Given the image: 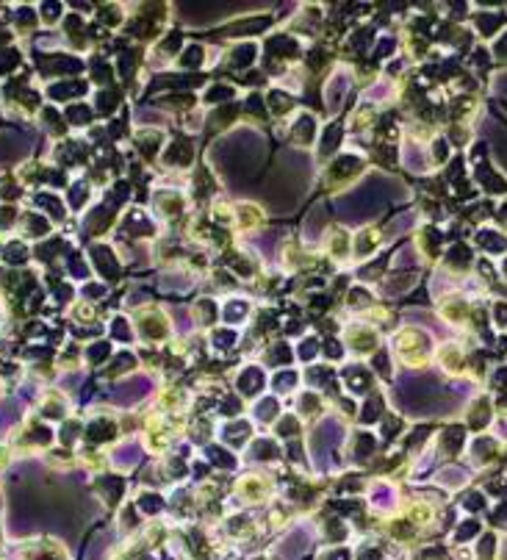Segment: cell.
<instances>
[{
    "instance_id": "ac0fdd59",
    "label": "cell",
    "mask_w": 507,
    "mask_h": 560,
    "mask_svg": "<svg viewBox=\"0 0 507 560\" xmlns=\"http://www.w3.org/2000/svg\"><path fill=\"white\" fill-rule=\"evenodd\" d=\"M25 258H28V250H25L23 244H9V247H6V261L9 264H23Z\"/></svg>"
},
{
    "instance_id": "d4e9b609",
    "label": "cell",
    "mask_w": 507,
    "mask_h": 560,
    "mask_svg": "<svg viewBox=\"0 0 507 560\" xmlns=\"http://www.w3.org/2000/svg\"><path fill=\"white\" fill-rule=\"evenodd\" d=\"M380 408H382V399L380 397H372L369 399V405H366V411H363V422H372L377 413H380Z\"/></svg>"
},
{
    "instance_id": "ba28073f",
    "label": "cell",
    "mask_w": 507,
    "mask_h": 560,
    "mask_svg": "<svg viewBox=\"0 0 507 560\" xmlns=\"http://www.w3.org/2000/svg\"><path fill=\"white\" fill-rule=\"evenodd\" d=\"M313 128H316V122H313V117H302L294 125V139L299 142H311L313 139Z\"/></svg>"
},
{
    "instance_id": "8992f818",
    "label": "cell",
    "mask_w": 507,
    "mask_h": 560,
    "mask_svg": "<svg viewBox=\"0 0 507 560\" xmlns=\"http://www.w3.org/2000/svg\"><path fill=\"white\" fill-rule=\"evenodd\" d=\"M269 53H275V56H297V42H291L289 36H275L269 39Z\"/></svg>"
},
{
    "instance_id": "b9f144b4",
    "label": "cell",
    "mask_w": 507,
    "mask_h": 560,
    "mask_svg": "<svg viewBox=\"0 0 507 560\" xmlns=\"http://www.w3.org/2000/svg\"><path fill=\"white\" fill-rule=\"evenodd\" d=\"M11 219H14V208H11V206H3V208H0V228H3V225H9Z\"/></svg>"
},
{
    "instance_id": "6da1fadb",
    "label": "cell",
    "mask_w": 507,
    "mask_h": 560,
    "mask_svg": "<svg viewBox=\"0 0 507 560\" xmlns=\"http://www.w3.org/2000/svg\"><path fill=\"white\" fill-rule=\"evenodd\" d=\"M47 72H80V61L78 58H67V56H53V58H39Z\"/></svg>"
},
{
    "instance_id": "d590c367",
    "label": "cell",
    "mask_w": 507,
    "mask_h": 560,
    "mask_svg": "<svg viewBox=\"0 0 507 560\" xmlns=\"http://www.w3.org/2000/svg\"><path fill=\"white\" fill-rule=\"evenodd\" d=\"M449 261H455V264H465V261H469V250H465V247H455V250L449 252Z\"/></svg>"
},
{
    "instance_id": "8fae6325",
    "label": "cell",
    "mask_w": 507,
    "mask_h": 560,
    "mask_svg": "<svg viewBox=\"0 0 507 560\" xmlns=\"http://www.w3.org/2000/svg\"><path fill=\"white\" fill-rule=\"evenodd\" d=\"M341 142V128L338 125H327V131H325V142H321V153H333L335 150V145Z\"/></svg>"
},
{
    "instance_id": "4dcf8cb0",
    "label": "cell",
    "mask_w": 507,
    "mask_h": 560,
    "mask_svg": "<svg viewBox=\"0 0 507 560\" xmlns=\"http://www.w3.org/2000/svg\"><path fill=\"white\" fill-rule=\"evenodd\" d=\"M230 94H233L230 86H214L205 97H208V100H230Z\"/></svg>"
},
{
    "instance_id": "f6af8a7d",
    "label": "cell",
    "mask_w": 507,
    "mask_h": 560,
    "mask_svg": "<svg viewBox=\"0 0 507 560\" xmlns=\"http://www.w3.org/2000/svg\"><path fill=\"white\" fill-rule=\"evenodd\" d=\"M247 108H252V111H255L258 117H263V103H261V97H255V94L250 97V103H247Z\"/></svg>"
},
{
    "instance_id": "ffe728a7",
    "label": "cell",
    "mask_w": 507,
    "mask_h": 560,
    "mask_svg": "<svg viewBox=\"0 0 507 560\" xmlns=\"http://www.w3.org/2000/svg\"><path fill=\"white\" fill-rule=\"evenodd\" d=\"M252 58H255V47H238L236 53H233V64L236 67H244V64H252Z\"/></svg>"
},
{
    "instance_id": "c3c4849f",
    "label": "cell",
    "mask_w": 507,
    "mask_h": 560,
    "mask_svg": "<svg viewBox=\"0 0 507 560\" xmlns=\"http://www.w3.org/2000/svg\"><path fill=\"white\" fill-rule=\"evenodd\" d=\"M200 313H205V322H211L214 319V303H200Z\"/></svg>"
},
{
    "instance_id": "ab89813d",
    "label": "cell",
    "mask_w": 507,
    "mask_h": 560,
    "mask_svg": "<svg viewBox=\"0 0 507 560\" xmlns=\"http://www.w3.org/2000/svg\"><path fill=\"white\" fill-rule=\"evenodd\" d=\"M255 449H258L255 455H261V457L275 455V444H269V441H258V444H255Z\"/></svg>"
},
{
    "instance_id": "603a6c76",
    "label": "cell",
    "mask_w": 507,
    "mask_h": 560,
    "mask_svg": "<svg viewBox=\"0 0 507 560\" xmlns=\"http://www.w3.org/2000/svg\"><path fill=\"white\" fill-rule=\"evenodd\" d=\"M269 106H272V108H275V111L280 114V111H286V108L291 106V100L286 97L283 92H272V94H269Z\"/></svg>"
},
{
    "instance_id": "bcb514c9",
    "label": "cell",
    "mask_w": 507,
    "mask_h": 560,
    "mask_svg": "<svg viewBox=\"0 0 507 560\" xmlns=\"http://www.w3.org/2000/svg\"><path fill=\"white\" fill-rule=\"evenodd\" d=\"M477 23L482 25V31H485V33H491V31H493V25H496L499 19H496V17H479Z\"/></svg>"
},
{
    "instance_id": "11a10c76",
    "label": "cell",
    "mask_w": 507,
    "mask_h": 560,
    "mask_svg": "<svg viewBox=\"0 0 507 560\" xmlns=\"http://www.w3.org/2000/svg\"><path fill=\"white\" fill-rule=\"evenodd\" d=\"M327 355H341V347L335 344V341H330V344H327Z\"/></svg>"
},
{
    "instance_id": "8d00e7d4",
    "label": "cell",
    "mask_w": 507,
    "mask_h": 560,
    "mask_svg": "<svg viewBox=\"0 0 507 560\" xmlns=\"http://www.w3.org/2000/svg\"><path fill=\"white\" fill-rule=\"evenodd\" d=\"M344 86H347L344 81H335V84L330 86V106H335V103L341 100V92H344Z\"/></svg>"
},
{
    "instance_id": "1f68e13d",
    "label": "cell",
    "mask_w": 507,
    "mask_h": 560,
    "mask_svg": "<svg viewBox=\"0 0 507 560\" xmlns=\"http://www.w3.org/2000/svg\"><path fill=\"white\" fill-rule=\"evenodd\" d=\"M485 416H488V405H485V402H479V408L474 411V416H471V425H474V430H479V427H482Z\"/></svg>"
},
{
    "instance_id": "7dc6e473",
    "label": "cell",
    "mask_w": 507,
    "mask_h": 560,
    "mask_svg": "<svg viewBox=\"0 0 507 560\" xmlns=\"http://www.w3.org/2000/svg\"><path fill=\"white\" fill-rule=\"evenodd\" d=\"M58 250V242H50V244H45V247H39V258H50L53 252Z\"/></svg>"
},
{
    "instance_id": "9a60e30c",
    "label": "cell",
    "mask_w": 507,
    "mask_h": 560,
    "mask_svg": "<svg viewBox=\"0 0 507 560\" xmlns=\"http://www.w3.org/2000/svg\"><path fill=\"white\" fill-rule=\"evenodd\" d=\"M36 203H39V206H42L45 211H50L53 216H61V214H64L61 203L56 200V197H50V194H39V197H36Z\"/></svg>"
},
{
    "instance_id": "f907efd6",
    "label": "cell",
    "mask_w": 507,
    "mask_h": 560,
    "mask_svg": "<svg viewBox=\"0 0 507 560\" xmlns=\"http://www.w3.org/2000/svg\"><path fill=\"white\" fill-rule=\"evenodd\" d=\"M94 78H97V81H108V67H106V64H97V72H94Z\"/></svg>"
},
{
    "instance_id": "4fadbf2b",
    "label": "cell",
    "mask_w": 507,
    "mask_h": 560,
    "mask_svg": "<svg viewBox=\"0 0 507 560\" xmlns=\"http://www.w3.org/2000/svg\"><path fill=\"white\" fill-rule=\"evenodd\" d=\"M67 117H70V122H72V125H86V122H89V117H92V111H89L86 106H70Z\"/></svg>"
},
{
    "instance_id": "ee69618b",
    "label": "cell",
    "mask_w": 507,
    "mask_h": 560,
    "mask_svg": "<svg viewBox=\"0 0 507 560\" xmlns=\"http://www.w3.org/2000/svg\"><path fill=\"white\" fill-rule=\"evenodd\" d=\"M42 14H45V19H56L58 17V3H45Z\"/></svg>"
},
{
    "instance_id": "cb8c5ba5",
    "label": "cell",
    "mask_w": 507,
    "mask_h": 560,
    "mask_svg": "<svg viewBox=\"0 0 507 560\" xmlns=\"http://www.w3.org/2000/svg\"><path fill=\"white\" fill-rule=\"evenodd\" d=\"M269 358H272V364H289L291 352H289V347H286V344H277L275 350L269 352Z\"/></svg>"
},
{
    "instance_id": "52a82bcc",
    "label": "cell",
    "mask_w": 507,
    "mask_h": 560,
    "mask_svg": "<svg viewBox=\"0 0 507 560\" xmlns=\"http://www.w3.org/2000/svg\"><path fill=\"white\" fill-rule=\"evenodd\" d=\"M358 167H360V161L352 158V155H347V158H338V161L333 164L330 175H333V177H344V175H352Z\"/></svg>"
},
{
    "instance_id": "f1b7e54d",
    "label": "cell",
    "mask_w": 507,
    "mask_h": 560,
    "mask_svg": "<svg viewBox=\"0 0 507 560\" xmlns=\"http://www.w3.org/2000/svg\"><path fill=\"white\" fill-rule=\"evenodd\" d=\"M84 200H86V186H84V183H75L72 192H70V203H72L75 208H78Z\"/></svg>"
},
{
    "instance_id": "7402d4cb",
    "label": "cell",
    "mask_w": 507,
    "mask_h": 560,
    "mask_svg": "<svg viewBox=\"0 0 507 560\" xmlns=\"http://www.w3.org/2000/svg\"><path fill=\"white\" fill-rule=\"evenodd\" d=\"M247 433H250V425H244V422H236V425H230V430H225V438L241 441Z\"/></svg>"
},
{
    "instance_id": "836d02e7",
    "label": "cell",
    "mask_w": 507,
    "mask_h": 560,
    "mask_svg": "<svg viewBox=\"0 0 507 560\" xmlns=\"http://www.w3.org/2000/svg\"><path fill=\"white\" fill-rule=\"evenodd\" d=\"M106 355H108V344H97V347H92V350H89V358H92L94 364H100Z\"/></svg>"
},
{
    "instance_id": "7bdbcfd3",
    "label": "cell",
    "mask_w": 507,
    "mask_h": 560,
    "mask_svg": "<svg viewBox=\"0 0 507 560\" xmlns=\"http://www.w3.org/2000/svg\"><path fill=\"white\" fill-rule=\"evenodd\" d=\"M114 336H119L122 341L131 338V336H128V327H125V322H122V319H116V322H114Z\"/></svg>"
},
{
    "instance_id": "2e32d148",
    "label": "cell",
    "mask_w": 507,
    "mask_h": 560,
    "mask_svg": "<svg viewBox=\"0 0 507 560\" xmlns=\"http://www.w3.org/2000/svg\"><path fill=\"white\" fill-rule=\"evenodd\" d=\"M116 103H119V94H116V92H103L100 97H97V111H100V114H108Z\"/></svg>"
},
{
    "instance_id": "f35d334b",
    "label": "cell",
    "mask_w": 507,
    "mask_h": 560,
    "mask_svg": "<svg viewBox=\"0 0 507 560\" xmlns=\"http://www.w3.org/2000/svg\"><path fill=\"white\" fill-rule=\"evenodd\" d=\"M214 338H216V347H230V344H233V338H236V336H233L230 330H219Z\"/></svg>"
},
{
    "instance_id": "30bf717a",
    "label": "cell",
    "mask_w": 507,
    "mask_h": 560,
    "mask_svg": "<svg viewBox=\"0 0 507 560\" xmlns=\"http://www.w3.org/2000/svg\"><path fill=\"white\" fill-rule=\"evenodd\" d=\"M263 25H269V17H255V19H244V23H238V25H233V33H255V31H261Z\"/></svg>"
},
{
    "instance_id": "db71d44e",
    "label": "cell",
    "mask_w": 507,
    "mask_h": 560,
    "mask_svg": "<svg viewBox=\"0 0 507 560\" xmlns=\"http://www.w3.org/2000/svg\"><path fill=\"white\" fill-rule=\"evenodd\" d=\"M496 313H499V322H502V325H507V305H499V308H496Z\"/></svg>"
},
{
    "instance_id": "e0dca14e",
    "label": "cell",
    "mask_w": 507,
    "mask_h": 560,
    "mask_svg": "<svg viewBox=\"0 0 507 560\" xmlns=\"http://www.w3.org/2000/svg\"><path fill=\"white\" fill-rule=\"evenodd\" d=\"M479 244L488 247L491 252H502L504 250V238L502 236H493V233H479Z\"/></svg>"
},
{
    "instance_id": "3957f363",
    "label": "cell",
    "mask_w": 507,
    "mask_h": 560,
    "mask_svg": "<svg viewBox=\"0 0 507 560\" xmlns=\"http://www.w3.org/2000/svg\"><path fill=\"white\" fill-rule=\"evenodd\" d=\"M169 164H189L191 161V142L189 139H177L172 147L167 150V155H164Z\"/></svg>"
},
{
    "instance_id": "5bb4252c",
    "label": "cell",
    "mask_w": 507,
    "mask_h": 560,
    "mask_svg": "<svg viewBox=\"0 0 507 560\" xmlns=\"http://www.w3.org/2000/svg\"><path fill=\"white\" fill-rule=\"evenodd\" d=\"M347 377L352 380V383H349V386H352L355 391H360V388H366V386H369V374H366V372H360L358 366L347 369Z\"/></svg>"
},
{
    "instance_id": "9c48e42d",
    "label": "cell",
    "mask_w": 507,
    "mask_h": 560,
    "mask_svg": "<svg viewBox=\"0 0 507 560\" xmlns=\"http://www.w3.org/2000/svg\"><path fill=\"white\" fill-rule=\"evenodd\" d=\"M114 433H116V430H114L111 422H94L92 430H89V438H92V441H106V438H111Z\"/></svg>"
},
{
    "instance_id": "5b68a950",
    "label": "cell",
    "mask_w": 507,
    "mask_h": 560,
    "mask_svg": "<svg viewBox=\"0 0 507 560\" xmlns=\"http://www.w3.org/2000/svg\"><path fill=\"white\" fill-rule=\"evenodd\" d=\"M263 386V377L258 369H247V372L241 374V380H238V388H241L244 394H258Z\"/></svg>"
},
{
    "instance_id": "e575fe53",
    "label": "cell",
    "mask_w": 507,
    "mask_h": 560,
    "mask_svg": "<svg viewBox=\"0 0 507 560\" xmlns=\"http://www.w3.org/2000/svg\"><path fill=\"white\" fill-rule=\"evenodd\" d=\"M177 45H180V33L175 31V33H169V39L161 45V50H164V53H175V47H177Z\"/></svg>"
},
{
    "instance_id": "f546056e",
    "label": "cell",
    "mask_w": 507,
    "mask_h": 560,
    "mask_svg": "<svg viewBox=\"0 0 507 560\" xmlns=\"http://www.w3.org/2000/svg\"><path fill=\"white\" fill-rule=\"evenodd\" d=\"M275 413H277V402L275 399H263L261 408H258V416H261V419H272Z\"/></svg>"
},
{
    "instance_id": "d6a6232c",
    "label": "cell",
    "mask_w": 507,
    "mask_h": 560,
    "mask_svg": "<svg viewBox=\"0 0 507 560\" xmlns=\"http://www.w3.org/2000/svg\"><path fill=\"white\" fill-rule=\"evenodd\" d=\"M208 455L214 457L216 463H222V466H233V457L225 455V452H219V447H208Z\"/></svg>"
},
{
    "instance_id": "f5cc1de1",
    "label": "cell",
    "mask_w": 507,
    "mask_h": 560,
    "mask_svg": "<svg viewBox=\"0 0 507 560\" xmlns=\"http://www.w3.org/2000/svg\"><path fill=\"white\" fill-rule=\"evenodd\" d=\"M17 19H19V23H31V19H33V11L23 9V11H19V17H17Z\"/></svg>"
},
{
    "instance_id": "7c38bea8",
    "label": "cell",
    "mask_w": 507,
    "mask_h": 560,
    "mask_svg": "<svg viewBox=\"0 0 507 560\" xmlns=\"http://www.w3.org/2000/svg\"><path fill=\"white\" fill-rule=\"evenodd\" d=\"M108 219H111V211L108 208H97L92 216H89V230H94V233H100V230H106Z\"/></svg>"
},
{
    "instance_id": "d6986e66",
    "label": "cell",
    "mask_w": 507,
    "mask_h": 560,
    "mask_svg": "<svg viewBox=\"0 0 507 560\" xmlns=\"http://www.w3.org/2000/svg\"><path fill=\"white\" fill-rule=\"evenodd\" d=\"M460 441H463V430H460V427L447 430V435H443V444H447L449 452H457V449H460Z\"/></svg>"
},
{
    "instance_id": "74e56055",
    "label": "cell",
    "mask_w": 507,
    "mask_h": 560,
    "mask_svg": "<svg viewBox=\"0 0 507 560\" xmlns=\"http://www.w3.org/2000/svg\"><path fill=\"white\" fill-rule=\"evenodd\" d=\"M225 313H228V316L233 319V322H238V319H241V313H244V303H230V305H228V311H225Z\"/></svg>"
},
{
    "instance_id": "60d3db41",
    "label": "cell",
    "mask_w": 507,
    "mask_h": 560,
    "mask_svg": "<svg viewBox=\"0 0 507 560\" xmlns=\"http://www.w3.org/2000/svg\"><path fill=\"white\" fill-rule=\"evenodd\" d=\"M280 433H283V435H291V433H297V422H294L291 416H286V419L280 422Z\"/></svg>"
},
{
    "instance_id": "681fc988",
    "label": "cell",
    "mask_w": 507,
    "mask_h": 560,
    "mask_svg": "<svg viewBox=\"0 0 507 560\" xmlns=\"http://www.w3.org/2000/svg\"><path fill=\"white\" fill-rule=\"evenodd\" d=\"M291 383H294V374H280V377H277V386H280V388H289Z\"/></svg>"
},
{
    "instance_id": "9f6ffc18",
    "label": "cell",
    "mask_w": 507,
    "mask_h": 560,
    "mask_svg": "<svg viewBox=\"0 0 507 560\" xmlns=\"http://www.w3.org/2000/svg\"><path fill=\"white\" fill-rule=\"evenodd\" d=\"M305 411H313V397H305Z\"/></svg>"
},
{
    "instance_id": "484cf974",
    "label": "cell",
    "mask_w": 507,
    "mask_h": 560,
    "mask_svg": "<svg viewBox=\"0 0 507 560\" xmlns=\"http://www.w3.org/2000/svg\"><path fill=\"white\" fill-rule=\"evenodd\" d=\"M202 58V50L200 47H189L186 53H183V67H197Z\"/></svg>"
},
{
    "instance_id": "816d5d0a",
    "label": "cell",
    "mask_w": 507,
    "mask_h": 560,
    "mask_svg": "<svg viewBox=\"0 0 507 560\" xmlns=\"http://www.w3.org/2000/svg\"><path fill=\"white\" fill-rule=\"evenodd\" d=\"M222 411H225V413H236V411H238V402H236V399H228V402L222 405Z\"/></svg>"
},
{
    "instance_id": "4316f807",
    "label": "cell",
    "mask_w": 507,
    "mask_h": 560,
    "mask_svg": "<svg viewBox=\"0 0 507 560\" xmlns=\"http://www.w3.org/2000/svg\"><path fill=\"white\" fill-rule=\"evenodd\" d=\"M155 145H158V136H155V133H145V136L139 139V147L145 150L147 155H153V153H155Z\"/></svg>"
},
{
    "instance_id": "277c9868",
    "label": "cell",
    "mask_w": 507,
    "mask_h": 560,
    "mask_svg": "<svg viewBox=\"0 0 507 560\" xmlns=\"http://www.w3.org/2000/svg\"><path fill=\"white\" fill-rule=\"evenodd\" d=\"M84 92H86V86L80 84V81H67V84L50 86V97L53 100H70V97H75V94H84Z\"/></svg>"
},
{
    "instance_id": "83f0119b",
    "label": "cell",
    "mask_w": 507,
    "mask_h": 560,
    "mask_svg": "<svg viewBox=\"0 0 507 560\" xmlns=\"http://www.w3.org/2000/svg\"><path fill=\"white\" fill-rule=\"evenodd\" d=\"M17 58H19V56H17L14 50H6V53H0V72H9L11 67L17 64Z\"/></svg>"
},
{
    "instance_id": "44dd1931",
    "label": "cell",
    "mask_w": 507,
    "mask_h": 560,
    "mask_svg": "<svg viewBox=\"0 0 507 560\" xmlns=\"http://www.w3.org/2000/svg\"><path fill=\"white\" fill-rule=\"evenodd\" d=\"M25 225H28V233L31 236H42V233H47V219H42V216H28L25 219Z\"/></svg>"
},
{
    "instance_id": "7a4b0ae2",
    "label": "cell",
    "mask_w": 507,
    "mask_h": 560,
    "mask_svg": "<svg viewBox=\"0 0 507 560\" xmlns=\"http://www.w3.org/2000/svg\"><path fill=\"white\" fill-rule=\"evenodd\" d=\"M92 258H94V264L100 266V272L106 277H116V261H114V255H111V250H108V247H94Z\"/></svg>"
}]
</instances>
